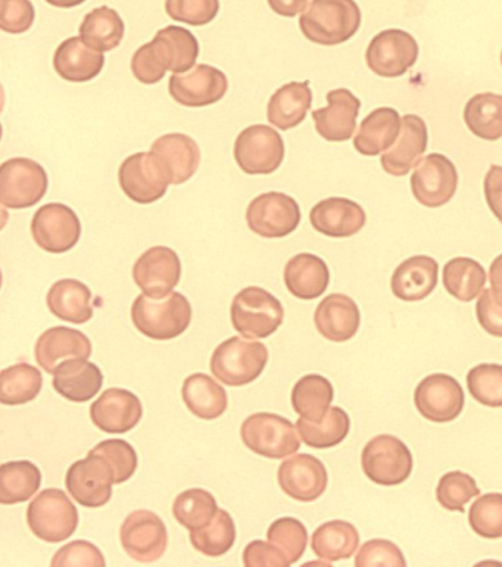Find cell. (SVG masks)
<instances>
[{
    "label": "cell",
    "instance_id": "21",
    "mask_svg": "<svg viewBox=\"0 0 502 567\" xmlns=\"http://www.w3.org/2000/svg\"><path fill=\"white\" fill-rule=\"evenodd\" d=\"M156 163L163 169L170 185L181 186L198 172L201 150L198 143L183 133H168L151 145Z\"/></svg>",
    "mask_w": 502,
    "mask_h": 567
},
{
    "label": "cell",
    "instance_id": "63",
    "mask_svg": "<svg viewBox=\"0 0 502 567\" xmlns=\"http://www.w3.org/2000/svg\"><path fill=\"white\" fill-rule=\"evenodd\" d=\"M501 65H502V52H501Z\"/></svg>",
    "mask_w": 502,
    "mask_h": 567
},
{
    "label": "cell",
    "instance_id": "30",
    "mask_svg": "<svg viewBox=\"0 0 502 567\" xmlns=\"http://www.w3.org/2000/svg\"><path fill=\"white\" fill-rule=\"evenodd\" d=\"M284 278L295 298L313 301L329 288L330 270L322 258L303 252L286 262Z\"/></svg>",
    "mask_w": 502,
    "mask_h": 567
},
{
    "label": "cell",
    "instance_id": "32",
    "mask_svg": "<svg viewBox=\"0 0 502 567\" xmlns=\"http://www.w3.org/2000/svg\"><path fill=\"white\" fill-rule=\"evenodd\" d=\"M152 49L164 69L173 74H182L195 66L199 56V42L195 34L178 25L160 30L152 39Z\"/></svg>",
    "mask_w": 502,
    "mask_h": 567
},
{
    "label": "cell",
    "instance_id": "58",
    "mask_svg": "<svg viewBox=\"0 0 502 567\" xmlns=\"http://www.w3.org/2000/svg\"><path fill=\"white\" fill-rule=\"evenodd\" d=\"M244 564L249 567L257 566H289L288 560L270 542H253L244 551Z\"/></svg>",
    "mask_w": 502,
    "mask_h": 567
},
{
    "label": "cell",
    "instance_id": "19",
    "mask_svg": "<svg viewBox=\"0 0 502 567\" xmlns=\"http://www.w3.org/2000/svg\"><path fill=\"white\" fill-rule=\"evenodd\" d=\"M182 279V261L168 247H154L143 252L133 266V280L143 293L161 298L172 292Z\"/></svg>",
    "mask_w": 502,
    "mask_h": 567
},
{
    "label": "cell",
    "instance_id": "12",
    "mask_svg": "<svg viewBox=\"0 0 502 567\" xmlns=\"http://www.w3.org/2000/svg\"><path fill=\"white\" fill-rule=\"evenodd\" d=\"M419 43L410 33L389 29L376 34L366 51L367 66L385 79L401 78L419 60Z\"/></svg>",
    "mask_w": 502,
    "mask_h": 567
},
{
    "label": "cell",
    "instance_id": "26",
    "mask_svg": "<svg viewBox=\"0 0 502 567\" xmlns=\"http://www.w3.org/2000/svg\"><path fill=\"white\" fill-rule=\"evenodd\" d=\"M429 145L428 124L416 114L402 117L400 136L391 150L380 156L382 168L391 176L403 177L416 167Z\"/></svg>",
    "mask_w": 502,
    "mask_h": 567
},
{
    "label": "cell",
    "instance_id": "18",
    "mask_svg": "<svg viewBox=\"0 0 502 567\" xmlns=\"http://www.w3.org/2000/svg\"><path fill=\"white\" fill-rule=\"evenodd\" d=\"M65 485L80 506L100 508L110 503L114 473L100 455L89 453L86 458L71 464Z\"/></svg>",
    "mask_w": 502,
    "mask_h": 567
},
{
    "label": "cell",
    "instance_id": "31",
    "mask_svg": "<svg viewBox=\"0 0 502 567\" xmlns=\"http://www.w3.org/2000/svg\"><path fill=\"white\" fill-rule=\"evenodd\" d=\"M52 385L71 403H86L101 391L103 374L95 363L88 360H66L53 373Z\"/></svg>",
    "mask_w": 502,
    "mask_h": 567
},
{
    "label": "cell",
    "instance_id": "60",
    "mask_svg": "<svg viewBox=\"0 0 502 567\" xmlns=\"http://www.w3.org/2000/svg\"><path fill=\"white\" fill-rule=\"evenodd\" d=\"M267 2L272 11L276 12L277 16L294 18L307 8L309 0H267Z\"/></svg>",
    "mask_w": 502,
    "mask_h": 567
},
{
    "label": "cell",
    "instance_id": "34",
    "mask_svg": "<svg viewBox=\"0 0 502 567\" xmlns=\"http://www.w3.org/2000/svg\"><path fill=\"white\" fill-rule=\"evenodd\" d=\"M313 105L309 82H290L277 89L267 105V120L272 126L288 132L307 118Z\"/></svg>",
    "mask_w": 502,
    "mask_h": 567
},
{
    "label": "cell",
    "instance_id": "50",
    "mask_svg": "<svg viewBox=\"0 0 502 567\" xmlns=\"http://www.w3.org/2000/svg\"><path fill=\"white\" fill-rule=\"evenodd\" d=\"M470 528L485 539L502 538V494L482 495L469 512Z\"/></svg>",
    "mask_w": 502,
    "mask_h": 567
},
{
    "label": "cell",
    "instance_id": "3",
    "mask_svg": "<svg viewBox=\"0 0 502 567\" xmlns=\"http://www.w3.org/2000/svg\"><path fill=\"white\" fill-rule=\"evenodd\" d=\"M268 363V350L263 342L233 337L219 343L211 357V372L224 385H249L262 377Z\"/></svg>",
    "mask_w": 502,
    "mask_h": 567
},
{
    "label": "cell",
    "instance_id": "11",
    "mask_svg": "<svg viewBox=\"0 0 502 567\" xmlns=\"http://www.w3.org/2000/svg\"><path fill=\"white\" fill-rule=\"evenodd\" d=\"M31 236L35 245L49 254L71 251L82 238V221L69 205H43L31 220Z\"/></svg>",
    "mask_w": 502,
    "mask_h": 567
},
{
    "label": "cell",
    "instance_id": "7",
    "mask_svg": "<svg viewBox=\"0 0 502 567\" xmlns=\"http://www.w3.org/2000/svg\"><path fill=\"white\" fill-rule=\"evenodd\" d=\"M285 152L284 137L266 124L244 128L233 147L236 164L249 176H268L277 172L284 164Z\"/></svg>",
    "mask_w": 502,
    "mask_h": 567
},
{
    "label": "cell",
    "instance_id": "41",
    "mask_svg": "<svg viewBox=\"0 0 502 567\" xmlns=\"http://www.w3.org/2000/svg\"><path fill=\"white\" fill-rule=\"evenodd\" d=\"M334 399V385L321 374H307L299 379L290 396L295 413L313 422H320L326 416Z\"/></svg>",
    "mask_w": 502,
    "mask_h": 567
},
{
    "label": "cell",
    "instance_id": "35",
    "mask_svg": "<svg viewBox=\"0 0 502 567\" xmlns=\"http://www.w3.org/2000/svg\"><path fill=\"white\" fill-rule=\"evenodd\" d=\"M92 290L78 279H61L47 295L49 311L74 324L88 323L93 317Z\"/></svg>",
    "mask_w": 502,
    "mask_h": 567
},
{
    "label": "cell",
    "instance_id": "8",
    "mask_svg": "<svg viewBox=\"0 0 502 567\" xmlns=\"http://www.w3.org/2000/svg\"><path fill=\"white\" fill-rule=\"evenodd\" d=\"M361 467L373 484L397 486L411 476L414 460L400 437L379 435L367 442L362 450Z\"/></svg>",
    "mask_w": 502,
    "mask_h": 567
},
{
    "label": "cell",
    "instance_id": "22",
    "mask_svg": "<svg viewBox=\"0 0 502 567\" xmlns=\"http://www.w3.org/2000/svg\"><path fill=\"white\" fill-rule=\"evenodd\" d=\"M326 109L313 111L318 135L327 142H347L357 128L361 101L348 89H335L326 95Z\"/></svg>",
    "mask_w": 502,
    "mask_h": 567
},
{
    "label": "cell",
    "instance_id": "40",
    "mask_svg": "<svg viewBox=\"0 0 502 567\" xmlns=\"http://www.w3.org/2000/svg\"><path fill=\"white\" fill-rule=\"evenodd\" d=\"M42 485V472L29 460L3 463L0 467V503L3 506L29 502Z\"/></svg>",
    "mask_w": 502,
    "mask_h": 567
},
{
    "label": "cell",
    "instance_id": "47",
    "mask_svg": "<svg viewBox=\"0 0 502 567\" xmlns=\"http://www.w3.org/2000/svg\"><path fill=\"white\" fill-rule=\"evenodd\" d=\"M267 539L285 556L289 565H294L301 560L307 550L308 533L303 522L294 517H281L268 528Z\"/></svg>",
    "mask_w": 502,
    "mask_h": 567
},
{
    "label": "cell",
    "instance_id": "1",
    "mask_svg": "<svg viewBox=\"0 0 502 567\" xmlns=\"http://www.w3.org/2000/svg\"><path fill=\"white\" fill-rule=\"evenodd\" d=\"M134 328L154 341H172L189 329L192 306L181 292L155 298L139 295L132 306Z\"/></svg>",
    "mask_w": 502,
    "mask_h": 567
},
{
    "label": "cell",
    "instance_id": "43",
    "mask_svg": "<svg viewBox=\"0 0 502 567\" xmlns=\"http://www.w3.org/2000/svg\"><path fill=\"white\" fill-rule=\"evenodd\" d=\"M299 436L308 446L316 450L334 449L347 440L351 431V419L340 408H330L320 422L298 419Z\"/></svg>",
    "mask_w": 502,
    "mask_h": 567
},
{
    "label": "cell",
    "instance_id": "27",
    "mask_svg": "<svg viewBox=\"0 0 502 567\" xmlns=\"http://www.w3.org/2000/svg\"><path fill=\"white\" fill-rule=\"evenodd\" d=\"M314 324L327 341L336 343L351 341L360 330V308L348 295H327L314 312Z\"/></svg>",
    "mask_w": 502,
    "mask_h": 567
},
{
    "label": "cell",
    "instance_id": "45",
    "mask_svg": "<svg viewBox=\"0 0 502 567\" xmlns=\"http://www.w3.org/2000/svg\"><path fill=\"white\" fill-rule=\"evenodd\" d=\"M189 538L192 546L201 555L222 557L235 546V522H233L230 513L218 511L214 519L204 528L191 530Z\"/></svg>",
    "mask_w": 502,
    "mask_h": 567
},
{
    "label": "cell",
    "instance_id": "54",
    "mask_svg": "<svg viewBox=\"0 0 502 567\" xmlns=\"http://www.w3.org/2000/svg\"><path fill=\"white\" fill-rule=\"evenodd\" d=\"M356 566H407L400 548L388 539H370L360 548Z\"/></svg>",
    "mask_w": 502,
    "mask_h": 567
},
{
    "label": "cell",
    "instance_id": "53",
    "mask_svg": "<svg viewBox=\"0 0 502 567\" xmlns=\"http://www.w3.org/2000/svg\"><path fill=\"white\" fill-rule=\"evenodd\" d=\"M34 20L35 9L31 0H0V29L4 33H25Z\"/></svg>",
    "mask_w": 502,
    "mask_h": 567
},
{
    "label": "cell",
    "instance_id": "39",
    "mask_svg": "<svg viewBox=\"0 0 502 567\" xmlns=\"http://www.w3.org/2000/svg\"><path fill=\"white\" fill-rule=\"evenodd\" d=\"M464 123L479 140L496 142L502 137V96L478 93L464 106Z\"/></svg>",
    "mask_w": 502,
    "mask_h": 567
},
{
    "label": "cell",
    "instance_id": "14",
    "mask_svg": "<svg viewBox=\"0 0 502 567\" xmlns=\"http://www.w3.org/2000/svg\"><path fill=\"white\" fill-rule=\"evenodd\" d=\"M124 551L139 564H154L165 555L168 546L167 528L154 512L130 513L120 529Z\"/></svg>",
    "mask_w": 502,
    "mask_h": 567
},
{
    "label": "cell",
    "instance_id": "52",
    "mask_svg": "<svg viewBox=\"0 0 502 567\" xmlns=\"http://www.w3.org/2000/svg\"><path fill=\"white\" fill-rule=\"evenodd\" d=\"M165 12L174 21L204 27L218 16L219 0H165Z\"/></svg>",
    "mask_w": 502,
    "mask_h": 567
},
{
    "label": "cell",
    "instance_id": "62",
    "mask_svg": "<svg viewBox=\"0 0 502 567\" xmlns=\"http://www.w3.org/2000/svg\"><path fill=\"white\" fill-rule=\"evenodd\" d=\"M47 2L55 8L70 9L80 7V4L86 2V0H47Z\"/></svg>",
    "mask_w": 502,
    "mask_h": 567
},
{
    "label": "cell",
    "instance_id": "10",
    "mask_svg": "<svg viewBox=\"0 0 502 567\" xmlns=\"http://www.w3.org/2000/svg\"><path fill=\"white\" fill-rule=\"evenodd\" d=\"M246 223L250 231L264 239L286 238L298 229L301 207L284 192H266L250 200Z\"/></svg>",
    "mask_w": 502,
    "mask_h": 567
},
{
    "label": "cell",
    "instance_id": "9",
    "mask_svg": "<svg viewBox=\"0 0 502 567\" xmlns=\"http://www.w3.org/2000/svg\"><path fill=\"white\" fill-rule=\"evenodd\" d=\"M48 187L47 169L34 159L18 156L0 165V204L4 208L34 207L44 198Z\"/></svg>",
    "mask_w": 502,
    "mask_h": 567
},
{
    "label": "cell",
    "instance_id": "48",
    "mask_svg": "<svg viewBox=\"0 0 502 567\" xmlns=\"http://www.w3.org/2000/svg\"><path fill=\"white\" fill-rule=\"evenodd\" d=\"M478 495H481V489L468 473L448 472L439 480L437 499L448 512L464 513L465 506Z\"/></svg>",
    "mask_w": 502,
    "mask_h": 567
},
{
    "label": "cell",
    "instance_id": "49",
    "mask_svg": "<svg viewBox=\"0 0 502 567\" xmlns=\"http://www.w3.org/2000/svg\"><path fill=\"white\" fill-rule=\"evenodd\" d=\"M470 395L485 408H502V365L479 364L468 374Z\"/></svg>",
    "mask_w": 502,
    "mask_h": 567
},
{
    "label": "cell",
    "instance_id": "61",
    "mask_svg": "<svg viewBox=\"0 0 502 567\" xmlns=\"http://www.w3.org/2000/svg\"><path fill=\"white\" fill-rule=\"evenodd\" d=\"M490 282L492 292L502 302V254L496 257L490 267Z\"/></svg>",
    "mask_w": 502,
    "mask_h": 567
},
{
    "label": "cell",
    "instance_id": "57",
    "mask_svg": "<svg viewBox=\"0 0 502 567\" xmlns=\"http://www.w3.org/2000/svg\"><path fill=\"white\" fill-rule=\"evenodd\" d=\"M477 317L486 333L502 338V302L496 299L492 289H486L479 298Z\"/></svg>",
    "mask_w": 502,
    "mask_h": 567
},
{
    "label": "cell",
    "instance_id": "59",
    "mask_svg": "<svg viewBox=\"0 0 502 567\" xmlns=\"http://www.w3.org/2000/svg\"><path fill=\"white\" fill-rule=\"evenodd\" d=\"M483 190L488 207L502 225V167L501 165H491L488 169L485 181H483Z\"/></svg>",
    "mask_w": 502,
    "mask_h": 567
},
{
    "label": "cell",
    "instance_id": "23",
    "mask_svg": "<svg viewBox=\"0 0 502 567\" xmlns=\"http://www.w3.org/2000/svg\"><path fill=\"white\" fill-rule=\"evenodd\" d=\"M313 229L327 238L345 239L360 234L367 223L365 208L348 198H327L314 205L309 213Z\"/></svg>",
    "mask_w": 502,
    "mask_h": 567
},
{
    "label": "cell",
    "instance_id": "15",
    "mask_svg": "<svg viewBox=\"0 0 502 567\" xmlns=\"http://www.w3.org/2000/svg\"><path fill=\"white\" fill-rule=\"evenodd\" d=\"M414 404L426 421L443 425L454 422L463 413L464 391L450 374H429L416 388Z\"/></svg>",
    "mask_w": 502,
    "mask_h": 567
},
{
    "label": "cell",
    "instance_id": "6",
    "mask_svg": "<svg viewBox=\"0 0 502 567\" xmlns=\"http://www.w3.org/2000/svg\"><path fill=\"white\" fill-rule=\"evenodd\" d=\"M240 437L246 449L272 460L289 457L301 449V440L293 423L273 413H255L245 419Z\"/></svg>",
    "mask_w": 502,
    "mask_h": 567
},
{
    "label": "cell",
    "instance_id": "29",
    "mask_svg": "<svg viewBox=\"0 0 502 567\" xmlns=\"http://www.w3.org/2000/svg\"><path fill=\"white\" fill-rule=\"evenodd\" d=\"M438 279V261L428 256H414L402 261L393 271L392 293L401 301H423L437 288Z\"/></svg>",
    "mask_w": 502,
    "mask_h": 567
},
{
    "label": "cell",
    "instance_id": "36",
    "mask_svg": "<svg viewBox=\"0 0 502 567\" xmlns=\"http://www.w3.org/2000/svg\"><path fill=\"white\" fill-rule=\"evenodd\" d=\"M182 396L189 412L202 421H215L222 417L228 405L226 390L204 373H195L186 378Z\"/></svg>",
    "mask_w": 502,
    "mask_h": 567
},
{
    "label": "cell",
    "instance_id": "38",
    "mask_svg": "<svg viewBox=\"0 0 502 567\" xmlns=\"http://www.w3.org/2000/svg\"><path fill=\"white\" fill-rule=\"evenodd\" d=\"M83 42L100 52H111L123 42L125 25L120 13L110 7H100L89 12L80 25Z\"/></svg>",
    "mask_w": 502,
    "mask_h": 567
},
{
    "label": "cell",
    "instance_id": "16",
    "mask_svg": "<svg viewBox=\"0 0 502 567\" xmlns=\"http://www.w3.org/2000/svg\"><path fill=\"white\" fill-rule=\"evenodd\" d=\"M121 190L134 204L150 205L163 199L170 183L152 152H137L120 165Z\"/></svg>",
    "mask_w": 502,
    "mask_h": 567
},
{
    "label": "cell",
    "instance_id": "24",
    "mask_svg": "<svg viewBox=\"0 0 502 567\" xmlns=\"http://www.w3.org/2000/svg\"><path fill=\"white\" fill-rule=\"evenodd\" d=\"M34 355L40 368L53 374L66 360L91 359L92 342L80 330L57 326L40 334Z\"/></svg>",
    "mask_w": 502,
    "mask_h": 567
},
{
    "label": "cell",
    "instance_id": "2",
    "mask_svg": "<svg viewBox=\"0 0 502 567\" xmlns=\"http://www.w3.org/2000/svg\"><path fill=\"white\" fill-rule=\"evenodd\" d=\"M361 9L356 0H313L299 18L305 39L320 47H338L357 34Z\"/></svg>",
    "mask_w": 502,
    "mask_h": 567
},
{
    "label": "cell",
    "instance_id": "20",
    "mask_svg": "<svg viewBox=\"0 0 502 567\" xmlns=\"http://www.w3.org/2000/svg\"><path fill=\"white\" fill-rule=\"evenodd\" d=\"M277 481L288 497L313 503L326 493L329 476L321 460L311 454H298L280 464Z\"/></svg>",
    "mask_w": 502,
    "mask_h": 567
},
{
    "label": "cell",
    "instance_id": "51",
    "mask_svg": "<svg viewBox=\"0 0 502 567\" xmlns=\"http://www.w3.org/2000/svg\"><path fill=\"white\" fill-rule=\"evenodd\" d=\"M89 453L100 455L112 468L114 473V484L121 485L130 481L137 468V453L127 441L106 440L100 442L89 451Z\"/></svg>",
    "mask_w": 502,
    "mask_h": 567
},
{
    "label": "cell",
    "instance_id": "25",
    "mask_svg": "<svg viewBox=\"0 0 502 567\" xmlns=\"http://www.w3.org/2000/svg\"><path fill=\"white\" fill-rule=\"evenodd\" d=\"M142 416L141 400L133 392L121 388L106 390L91 408L93 425L112 435L132 431L142 421Z\"/></svg>",
    "mask_w": 502,
    "mask_h": 567
},
{
    "label": "cell",
    "instance_id": "17",
    "mask_svg": "<svg viewBox=\"0 0 502 567\" xmlns=\"http://www.w3.org/2000/svg\"><path fill=\"white\" fill-rule=\"evenodd\" d=\"M228 91L227 75L213 65L198 64L185 74H173L170 96L186 109H205L217 104Z\"/></svg>",
    "mask_w": 502,
    "mask_h": 567
},
{
    "label": "cell",
    "instance_id": "56",
    "mask_svg": "<svg viewBox=\"0 0 502 567\" xmlns=\"http://www.w3.org/2000/svg\"><path fill=\"white\" fill-rule=\"evenodd\" d=\"M132 73L139 83L146 86H154L165 78L167 70L161 64L158 56L155 55L152 44L146 43L139 48L132 58Z\"/></svg>",
    "mask_w": 502,
    "mask_h": 567
},
{
    "label": "cell",
    "instance_id": "28",
    "mask_svg": "<svg viewBox=\"0 0 502 567\" xmlns=\"http://www.w3.org/2000/svg\"><path fill=\"white\" fill-rule=\"evenodd\" d=\"M103 65V52L88 47L82 38L65 39L53 55V69L70 83L92 82L101 74Z\"/></svg>",
    "mask_w": 502,
    "mask_h": 567
},
{
    "label": "cell",
    "instance_id": "5",
    "mask_svg": "<svg viewBox=\"0 0 502 567\" xmlns=\"http://www.w3.org/2000/svg\"><path fill=\"white\" fill-rule=\"evenodd\" d=\"M27 524L42 542L64 543L78 529L79 511L64 491L48 488L35 495L27 508Z\"/></svg>",
    "mask_w": 502,
    "mask_h": 567
},
{
    "label": "cell",
    "instance_id": "37",
    "mask_svg": "<svg viewBox=\"0 0 502 567\" xmlns=\"http://www.w3.org/2000/svg\"><path fill=\"white\" fill-rule=\"evenodd\" d=\"M360 546V534L356 526L345 520H331L318 526L313 534L314 555L321 560L334 561L351 559Z\"/></svg>",
    "mask_w": 502,
    "mask_h": 567
},
{
    "label": "cell",
    "instance_id": "33",
    "mask_svg": "<svg viewBox=\"0 0 502 567\" xmlns=\"http://www.w3.org/2000/svg\"><path fill=\"white\" fill-rule=\"evenodd\" d=\"M402 118L397 110L382 106L371 111L360 124L354 147L365 156H376L387 152L400 136Z\"/></svg>",
    "mask_w": 502,
    "mask_h": 567
},
{
    "label": "cell",
    "instance_id": "42",
    "mask_svg": "<svg viewBox=\"0 0 502 567\" xmlns=\"http://www.w3.org/2000/svg\"><path fill=\"white\" fill-rule=\"evenodd\" d=\"M442 282L451 297L461 302H472L485 288L486 271L473 258L457 257L443 267Z\"/></svg>",
    "mask_w": 502,
    "mask_h": 567
},
{
    "label": "cell",
    "instance_id": "4",
    "mask_svg": "<svg viewBox=\"0 0 502 567\" xmlns=\"http://www.w3.org/2000/svg\"><path fill=\"white\" fill-rule=\"evenodd\" d=\"M230 319L242 337L264 339L284 324L285 308L268 290L248 286L233 298Z\"/></svg>",
    "mask_w": 502,
    "mask_h": 567
},
{
    "label": "cell",
    "instance_id": "55",
    "mask_svg": "<svg viewBox=\"0 0 502 567\" xmlns=\"http://www.w3.org/2000/svg\"><path fill=\"white\" fill-rule=\"evenodd\" d=\"M52 566H105V557H103L100 548L93 546L92 543L73 542L60 548L51 561Z\"/></svg>",
    "mask_w": 502,
    "mask_h": 567
},
{
    "label": "cell",
    "instance_id": "44",
    "mask_svg": "<svg viewBox=\"0 0 502 567\" xmlns=\"http://www.w3.org/2000/svg\"><path fill=\"white\" fill-rule=\"evenodd\" d=\"M43 377L34 365L20 363L0 373V401L4 405H22L38 399Z\"/></svg>",
    "mask_w": 502,
    "mask_h": 567
},
{
    "label": "cell",
    "instance_id": "46",
    "mask_svg": "<svg viewBox=\"0 0 502 567\" xmlns=\"http://www.w3.org/2000/svg\"><path fill=\"white\" fill-rule=\"evenodd\" d=\"M217 512L214 495L202 488L183 491L173 503V516L189 530L204 528Z\"/></svg>",
    "mask_w": 502,
    "mask_h": 567
},
{
    "label": "cell",
    "instance_id": "13",
    "mask_svg": "<svg viewBox=\"0 0 502 567\" xmlns=\"http://www.w3.org/2000/svg\"><path fill=\"white\" fill-rule=\"evenodd\" d=\"M410 185L417 203L428 208L443 207L454 198L459 172L448 156L430 154L416 164Z\"/></svg>",
    "mask_w": 502,
    "mask_h": 567
}]
</instances>
